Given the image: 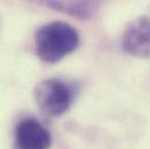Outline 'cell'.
Wrapping results in <instances>:
<instances>
[{
	"label": "cell",
	"instance_id": "1",
	"mask_svg": "<svg viewBox=\"0 0 150 149\" xmlns=\"http://www.w3.org/2000/svg\"><path fill=\"white\" fill-rule=\"evenodd\" d=\"M79 45V35L67 22L52 21L40 27L35 34V49L40 60L57 63Z\"/></svg>",
	"mask_w": 150,
	"mask_h": 149
},
{
	"label": "cell",
	"instance_id": "2",
	"mask_svg": "<svg viewBox=\"0 0 150 149\" xmlns=\"http://www.w3.org/2000/svg\"><path fill=\"white\" fill-rule=\"evenodd\" d=\"M35 100L40 110L49 116H58L68 111L75 100V90L59 78H48L35 87Z\"/></svg>",
	"mask_w": 150,
	"mask_h": 149
},
{
	"label": "cell",
	"instance_id": "3",
	"mask_svg": "<svg viewBox=\"0 0 150 149\" xmlns=\"http://www.w3.org/2000/svg\"><path fill=\"white\" fill-rule=\"evenodd\" d=\"M122 49L136 57L150 56V18L140 16L133 20L123 32Z\"/></svg>",
	"mask_w": 150,
	"mask_h": 149
},
{
	"label": "cell",
	"instance_id": "4",
	"mask_svg": "<svg viewBox=\"0 0 150 149\" xmlns=\"http://www.w3.org/2000/svg\"><path fill=\"white\" fill-rule=\"evenodd\" d=\"M51 135L35 119L20 121L15 129L14 149H49Z\"/></svg>",
	"mask_w": 150,
	"mask_h": 149
},
{
	"label": "cell",
	"instance_id": "5",
	"mask_svg": "<svg viewBox=\"0 0 150 149\" xmlns=\"http://www.w3.org/2000/svg\"><path fill=\"white\" fill-rule=\"evenodd\" d=\"M45 5L56 11L79 19L90 18L99 6L98 1H47Z\"/></svg>",
	"mask_w": 150,
	"mask_h": 149
}]
</instances>
